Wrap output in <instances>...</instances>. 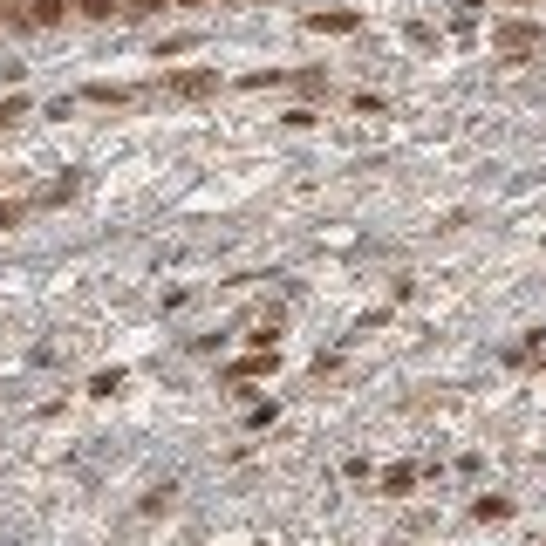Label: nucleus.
Here are the masks:
<instances>
[{
  "instance_id": "obj_1",
  "label": "nucleus",
  "mask_w": 546,
  "mask_h": 546,
  "mask_svg": "<svg viewBox=\"0 0 546 546\" xmlns=\"http://www.w3.org/2000/svg\"><path fill=\"white\" fill-rule=\"evenodd\" d=\"M28 21H62V0H35V14Z\"/></svg>"
}]
</instances>
